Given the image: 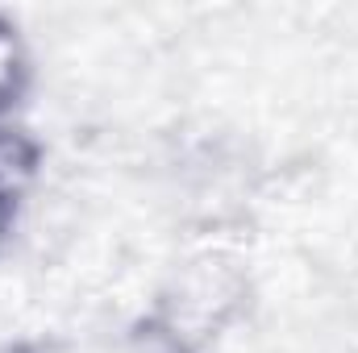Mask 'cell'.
I'll list each match as a JSON object with an SVG mask.
<instances>
[{
    "label": "cell",
    "mask_w": 358,
    "mask_h": 353,
    "mask_svg": "<svg viewBox=\"0 0 358 353\" xmlns=\"http://www.w3.org/2000/svg\"><path fill=\"white\" fill-rule=\"evenodd\" d=\"M246 308V278L242 270L217 254H204L196 262H187L176 274V283L163 291L159 308H150L155 316H163L171 329L183 337L208 345L225 324H234Z\"/></svg>",
    "instance_id": "1"
},
{
    "label": "cell",
    "mask_w": 358,
    "mask_h": 353,
    "mask_svg": "<svg viewBox=\"0 0 358 353\" xmlns=\"http://www.w3.org/2000/svg\"><path fill=\"white\" fill-rule=\"evenodd\" d=\"M0 353H55L50 341H8V345H0Z\"/></svg>",
    "instance_id": "5"
},
{
    "label": "cell",
    "mask_w": 358,
    "mask_h": 353,
    "mask_svg": "<svg viewBox=\"0 0 358 353\" xmlns=\"http://www.w3.org/2000/svg\"><path fill=\"white\" fill-rule=\"evenodd\" d=\"M29 88H34V50L17 29V21L0 13V121L21 117Z\"/></svg>",
    "instance_id": "3"
},
{
    "label": "cell",
    "mask_w": 358,
    "mask_h": 353,
    "mask_svg": "<svg viewBox=\"0 0 358 353\" xmlns=\"http://www.w3.org/2000/svg\"><path fill=\"white\" fill-rule=\"evenodd\" d=\"M42 167H46V146L29 129V121L25 117L0 121V258L21 229V216L42 179Z\"/></svg>",
    "instance_id": "2"
},
{
    "label": "cell",
    "mask_w": 358,
    "mask_h": 353,
    "mask_svg": "<svg viewBox=\"0 0 358 353\" xmlns=\"http://www.w3.org/2000/svg\"><path fill=\"white\" fill-rule=\"evenodd\" d=\"M121 353H208V345L183 337V333L171 329L163 316L146 312V316H138V320L125 329V337H121Z\"/></svg>",
    "instance_id": "4"
}]
</instances>
